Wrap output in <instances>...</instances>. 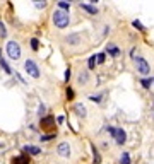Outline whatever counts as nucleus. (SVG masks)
Wrapping results in <instances>:
<instances>
[{
	"label": "nucleus",
	"instance_id": "1",
	"mask_svg": "<svg viewBox=\"0 0 154 164\" xmlns=\"http://www.w3.org/2000/svg\"><path fill=\"white\" fill-rule=\"evenodd\" d=\"M69 22H70V17H69V14H67L65 10H55V12H53V24H55L57 27L63 29V27L69 26Z\"/></svg>",
	"mask_w": 154,
	"mask_h": 164
},
{
	"label": "nucleus",
	"instance_id": "2",
	"mask_svg": "<svg viewBox=\"0 0 154 164\" xmlns=\"http://www.w3.org/2000/svg\"><path fill=\"white\" fill-rule=\"evenodd\" d=\"M108 132L113 135V139H115V142L118 145H122V144H125V140H127V135H125V132L122 130V128H113V127H108Z\"/></svg>",
	"mask_w": 154,
	"mask_h": 164
},
{
	"label": "nucleus",
	"instance_id": "3",
	"mask_svg": "<svg viewBox=\"0 0 154 164\" xmlns=\"http://www.w3.org/2000/svg\"><path fill=\"white\" fill-rule=\"evenodd\" d=\"M7 55H9V58H12V60H19L21 48L16 41H9V43H7Z\"/></svg>",
	"mask_w": 154,
	"mask_h": 164
},
{
	"label": "nucleus",
	"instance_id": "4",
	"mask_svg": "<svg viewBox=\"0 0 154 164\" xmlns=\"http://www.w3.org/2000/svg\"><path fill=\"white\" fill-rule=\"evenodd\" d=\"M24 69H26V72L29 73L31 77H34V79H38V77H39V69H38V65H36L33 60H26Z\"/></svg>",
	"mask_w": 154,
	"mask_h": 164
},
{
	"label": "nucleus",
	"instance_id": "5",
	"mask_svg": "<svg viewBox=\"0 0 154 164\" xmlns=\"http://www.w3.org/2000/svg\"><path fill=\"white\" fill-rule=\"evenodd\" d=\"M135 65H137V72H140L142 75H147V73L151 72L149 63H147L144 58H140V56H137V58H135Z\"/></svg>",
	"mask_w": 154,
	"mask_h": 164
},
{
	"label": "nucleus",
	"instance_id": "6",
	"mask_svg": "<svg viewBox=\"0 0 154 164\" xmlns=\"http://www.w3.org/2000/svg\"><path fill=\"white\" fill-rule=\"evenodd\" d=\"M57 152H58V156H62V157H70V145H69V142L58 144Z\"/></svg>",
	"mask_w": 154,
	"mask_h": 164
},
{
	"label": "nucleus",
	"instance_id": "7",
	"mask_svg": "<svg viewBox=\"0 0 154 164\" xmlns=\"http://www.w3.org/2000/svg\"><path fill=\"white\" fill-rule=\"evenodd\" d=\"M53 116H46V118H41V128L43 130H50V128L53 127Z\"/></svg>",
	"mask_w": 154,
	"mask_h": 164
},
{
	"label": "nucleus",
	"instance_id": "8",
	"mask_svg": "<svg viewBox=\"0 0 154 164\" xmlns=\"http://www.w3.org/2000/svg\"><path fill=\"white\" fill-rule=\"evenodd\" d=\"M24 152H28V154H34V156L41 154V150H39L38 147H34V145H26L24 147Z\"/></svg>",
	"mask_w": 154,
	"mask_h": 164
},
{
	"label": "nucleus",
	"instance_id": "9",
	"mask_svg": "<svg viewBox=\"0 0 154 164\" xmlns=\"http://www.w3.org/2000/svg\"><path fill=\"white\" fill-rule=\"evenodd\" d=\"M12 164H29V161H28V156H26V154H22V156H19V157L12 159Z\"/></svg>",
	"mask_w": 154,
	"mask_h": 164
},
{
	"label": "nucleus",
	"instance_id": "10",
	"mask_svg": "<svg viewBox=\"0 0 154 164\" xmlns=\"http://www.w3.org/2000/svg\"><path fill=\"white\" fill-rule=\"evenodd\" d=\"M76 111H77V115H79V116H82V118L86 116V108H84L82 104H76Z\"/></svg>",
	"mask_w": 154,
	"mask_h": 164
},
{
	"label": "nucleus",
	"instance_id": "11",
	"mask_svg": "<svg viewBox=\"0 0 154 164\" xmlns=\"http://www.w3.org/2000/svg\"><path fill=\"white\" fill-rule=\"evenodd\" d=\"M80 7H82V9H86V10H87V12H91V14H96V12H98L96 7H91V5H87V3H80Z\"/></svg>",
	"mask_w": 154,
	"mask_h": 164
},
{
	"label": "nucleus",
	"instance_id": "12",
	"mask_svg": "<svg viewBox=\"0 0 154 164\" xmlns=\"http://www.w3.org/2000/svg\"><path fill=\"white\" fill-rule=\"evenodd\" d=\"M120 164H130V157H129L127 152L122 154V157H120Z\"/></svg>",
	"mask_w": 154,
	"mask_h": 164
},
{
	"label": "nucleus",
	"instance_id": "13",
	"mask_svg": "<svg viewBox=\"0 0 154 164\" xmlns=\"http://www.w3.org/2000/svg\"><path fill=\"white\" fill-rule=\"evenodd\" d=\"M87 79H89L87 72H80V75H79V82H80V84H86V82H87Z\"/></svg>",
	"mask_w": 154,
	"mask_h": 164
},
{
	"label": "nucleus",
	"instance_id": "14",
	"mask_svg": "<svg viewBox=\"0 0 154 164\" xmlns=\"http://www.w3.org/2000/svg\"><path fill=\"white\" fill-rule=\"evenodd\" d=\"M67 43H69V45H77V43H79V36H77V34L69 36V38H67Z\"/></svg>",
	"mask_w": 154,
	"mask_h": 164
},
{
	"label": "nucleus",
	"instance_id": "15",
	"mask_svg": "<svg viewBox=\"0 0 154 164\" xmlns=\"http://www.w3.org/2000/svg\"><path fill=\"white\" fill-rule=\"evenodd\" d=\"M58 7H60V10H67V9H70V3H69V2H63V0H60V2H58Z\"/></svg>",
	"mask_w": 154,
	"mask_h": 164
},
{
	"label": "nucleus",
	"instance_id": "16",
	"mask_svg": "<svg viewBox=\"0 0 154 164\" xmlns=\"http://www.w3.org/2000/svg\"><path fill=\"white\" fill-rule=\"evenodd\" d=\"M0 65L3 67V70H5V72H7V73H12V70L9 69V65L5 63V60H3V58H0Z\"/></svg>",
	"mask_w": 154,
	"mask_h": 164
},
{
	"label": "nucleus",
	"instance_id": "17",
	"mask_svg": "<svg viewBox=\"0 0 154 164\" xmlns=\"http://www.w3.org/2000/svg\"><path fill=\"white\" fill-rule=\"evenodd\" d=\"M38 46H39L38 39H36V38H33V39H31V48H33V50L36 51V50H38Z\"/></svg>",
	"mask_w": 154,
	"mask_h": 164
},
{
	"label": "nucleus",
	"instance_id": "18",
	"mask_svg": "<svg viewBox=\"0 0 154 164\" xmlns=\"http://www.w3.org/2000/svg\"><path fill=\"white\" fill-rule=\"evenodd\" d=\"M108 51L111 55H118V48H115L113 45H108Z\"/></svg>",
	"mask_w": 154,
	"mask_h": 164
},
{
	"label": "nucleus",
	"instance_id": "19",
	"mask_svg": "<svg viewBox=\"0 0 154 164\" xmlns=\"http://www.w3.org/2000/svg\"><path fill=\"white\" fill-rule=\"evenodd\" d=\"M94 65H96V56H91L89 58V69H94Z\"/></svg>",
	"mask_w": 154,
	"mask_h": 164
},
{
	"label": "nucleus",
	"instance_id": "20",
	"mask_svg": "<svg viewBox=\"0 0 154 164\" xmlns=\"http://www.w3.org/2000/svg\"><path fill=\"white\" fill-rule=\"evenodd\" d=\"M34 5H36L38 9H45V7H46V2H45V0H43V2H34Z\"/></svg>",
	"mask_w": 154,
	"mask_h": 164
},
{
	"label": "nucleus",
	"instance_id": "21",
	"mask_svg": "<svg viewBox=\"0 0 154 164\" xmlns=\"http://www.w3.org/2000/svg\"><path fill=\"white\" fill-rule=\"evenodd\" d=\"M5 34H7V31H5V26L0 22V36H5Z\"/></svg>",
	"mask_w": 154,
	"mask_h": 164
},
{
	"label": "nucleus",
	"instance_id": "22",
	"mask_svg": "<svg viewBox=\"0 0 154 164\" xmlns=\"http://www.w3.org/2000/svg\"><path fill=\"white\" fill-rule=\"evenodd\" d=\"M52 139H53V135H43V137H41L43 142H48V140H52Z\"/></svg>",
	"mask_w": 154,
	"mask_h": 164
},
{
	"label": "nucleus",
	"instance_id": "23",
	"mask_svg": "<svg viewBox=\"0 0 154 164\" xmlns=\"http://www.w3.org/2000/svg\"><path fill=\"white\" fill-rule=\"evenodd\" d=\"M96 58H98V63H103V62H104V55H103V53H99Z\"/></svg>",
	"mask_w": 154,
	"mask_h": 164
},
{
	"label": "nucleus",
	"instance_id": "24",
	"mask_svg": "<svg viewBox=\"0 0 154 164\" xmlns=\"http://www.w3.org/2000/svg\"><path fill=\"white\" fill-rule=\"evenodd\" d=\"M142 86H144V87H149V86H151V80H149V79H144V80H142Z\"/></svg>",
	"mask_w": 154,
	"mask_h": 164
},
{
	"label": "nucleus",
	"instance_id": "25",
	"mask_svg": "<svg viewBox=\"0 0 154 164\" xmlns=\"http://www.w3.org/2000/svg\"><path fill=\"white\" fill-rule=\"evenodd\" d=\"M134 26H135V27H139V29H144V27H142V24H140L139 21H134Z\"/></svg>",
	"mask_w": 154,
	"mask_h": 164
},
{
	"label": "nucleus",
	"instance_id": "26",
	"mask_svg": "<svg viewBox=\"0 0 154 164\" xmlns=\"http://www.w3.org/2000/svg\"><path fill=\"white\" fill-rule=\"evenodd\" d=\"M69 79H70V69H69V70H67V73H65V80H69Z\"/></svg>",
	"mask_w": 154,
	"mask_h": 164
},
{
	"label": "nucleus",
	"instance_id": "27",
	"mask_svg": "<svg viewBox=\"0 0 154 164\" xmlns=\"http://www.w3.org/2000/svg\"><path fill=\"white\" fill-rule=\"evenodd\" d=\"M0 58H2V55H0Z\"/></svg>",
	"mask_w": 154,
	"mask_h": 164
},
{
	"label": "nucleus",
	"instance_id": "28",
	"mask_svg": "<svg viewBox=\"0 0 154 164\" xmlns=\"http://www.w3.org/2000/svg\"><path fill=\"white\" fill-rule=\"evenodd\" d=\"M153 84H154V80H153Z\"/></svg>",
	"mask_w": 154,
	"mask_h": 164
}]
</instances>
